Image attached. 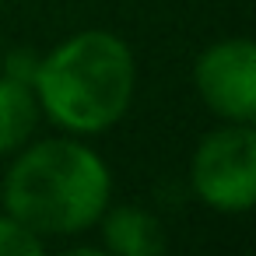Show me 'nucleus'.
<instances>
[{
  "mask_svg": "<svg viewBox=\"0 0 256 256\" xmlns=\"http://www.w3.org/2000/svg\"><path fill=\"white\" fill-rule=\"evenodd\" d=\"M112 193L106 162L78 140L28 148L4 179L8 214L36 235H78L95 224Z\"/></svg>",
  "mask_w": 256,
  "mask_h": 256,
  "instance_id": "1",
  "label": "nucleus"
},
{
  "mask_svg": "<svg viewBox=\"0 0 256 256\" xmlns=\"http://www.w3.org/2000/svg\"><path fill=\"white\" fill-rule=\"evenodd\" d=\"M134 53L112 32H81L36 67V95L50 120L74 134L109 130L134 95Z\"/></svg>",
  "mask_w": 256,
  "mask_h": 256,
  "instance_id": "2",
  "label": "nucleus"
},
{
  "mask_svg": "<svg viewBox=\"0 0 256 256\" xmlns=\"http://www.w3.org/2000/svg\"><path fill=\"white\" fill-rule=\"evenodd\" d=\"M190 182L221 214H246L256 200V134L249 123L214 130L193 154Z\"/></svg>",
  "mask_w": 256,
  "mask_h": 256,
  "instance_id": "3",
  "label": "nucleus"
},
{
  "mask_svg": "<svg viewBox=\"0 0 256 256\" xmlns=\"http://www.w3.org/2000/svg\"><path fill=\"white\" fill-rule=\"evenodd\" d=\"M200 98L224 120L249 123L256 116V46L249 39L214 42L193 70Z\"/></svg>",
  "mask_w": 256,
  "mask_h": 256,
  "instance_id": "4",
  "label": "nucleus"
},
{
  "mask_svg": "<svg viewBox=\"0 0 256 256\" xmlns=\"http://www.w3.org/2000/svg\"><path fill=\"white\" fill-rule=\"evenodd\" d=\"M102 238L109 256H165L168 238L162 221L140 207H116L102 221Z\"/></svg>",
  "mask_w": 256,
  "mask_h": 256,
  "instance_id": "5",
  "label": "nucleus"
},
{
  "mask_svg": "<svg viewBox=\"0 0 256 256\" xmlns=\"http://www.w3.org/2000/svg\"><path fill=\"white\" fill-rule=\"evenodd\" d=\"M39 120V102L28 88V81L4 74L0 78V154L22 148Z\"/></svg>",
  "mask_w": 256,
  "mask_h": 256,
  "instance_id": "6",
  "label": "nucleus"
},
{
  "mask_svg": "<svg viewBox=\"0 0 256 256\" xmlns=\"http://www.w3.org/2000/svg\"><path fill=\"white\" fill-rule=\"evenodd\" d=\"M0 256H46L36 232L18 224L11 214H0Z\"/></svg>",
  "mask_w": 256,
  "mask_h": 256,
  "instance_id": "7",
  "label": "nucleus"
},
{
  "mask_svg": "<svg viewBox=\"0 0 256 256\" xmlns=\"http://www.w3.org/2000/svg\"><path fill=\"white\" fill-rule=\"evenodd\" d=\"M64 256H109L106 249H92V246H78V249H67Z\"/></svg>",
  "mask_w": 256,
  "mask_h": 256,
  "instance_id": "8",
  "label": "nucleus"
}]
</instances>
